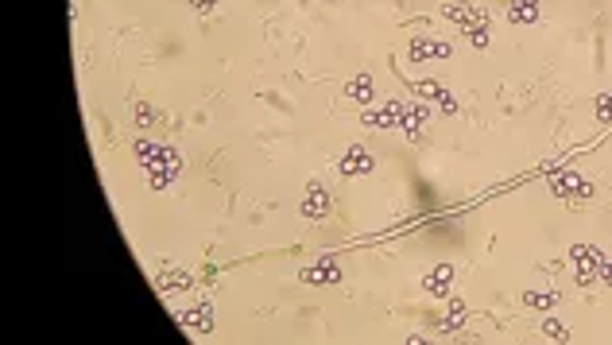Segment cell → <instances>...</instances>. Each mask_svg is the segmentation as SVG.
<instances>
[{"label": "cell", "instance_id": "cell-1", "mask_svg": "<svg viewBox=\"0 0 612 345\" xmlns=\"http://www.w3.org/2000/svg\"><path fill=\"white\" fill-rule=\"evenodd\" d=\"M136 159H140V167L152 175V186H167L171 179L178 175V167H183V159H178L175 147L147 144V140H140V144H136Z\"/></svg>", "mask_w": 612, "mask_h": 345}, {"label": "cell", "instance_id": "cell-2", "mask_svg": "<svg viewBox=\"0 0 612 345\" xmlns=\"http://www.w3.org/2000/svg\"><path fill=\"white\" fill-rule=\"evenodd\" d=\"M570 260L577 264V283H597L601 279V268H605V256H601L593 244H574L570 249Z\"/></svg>", "mask_w": 612, "mask_h": 345}, {"label": "cell", "instance_id": "cell-3", "mask_svg": "<svg viewBox=\"0 0 612 345\" xmlns=\"http://www.w3.org/2000/svg\"><path fill=\"white\" fill-rule=\"evenodd\" d=\"M442 12L450 16V20H458L461 28H469V31H473V28H489V12H484V8H469V4H446Z\"/></svg>", "mask_w": 612, "mask_h": 345}, {"label": "cell", "instance_id": "cell-4", "mask_svg": "<svg viewBox=\"0 0 612 345\" xmlns=\"http://www.w3.org/2000/svg\"><path fill=\"white\" fill-rule=\"evenodd\" d=\"M550 191L558 194V198H589V183H585L582 175H554Z\"/></svg>", "mask_w": 612, "mask_h": 345}, {"label": "cell", "instance_id": "cell-5", "mask_svg": "<svg viewBox=\"0 0 612 345\" xmlns=\"http://www.w3.org/2000/svg\"><path fill=\"white\" fill-rule=\"evenodd\" d=\"M426 117H430V113L423 109V105H403L400 128H403V132H407L411 140H419V136H423V125H426Z\"/></svg>", "mask_w": 612, "mask_h": 345}, {"label": "cell", "instance_id": "cell-6", "mask_svg": "<svg viewBox=\"0 0 612 345\" xmlns=\"http://www.w3.org/2000/svg\"><path fill=\"white\" fill-rule=\"evenodd\" d=\"M446 55H450V43H438V39H423V35H419L415 43H411V59H415V62L446 59Z\"/></svg>", "mask_w": 612, "mask_h": 345}, {"label": "cell", "instance_id": "cell-7", "mask_svg": "<svg viewBox=\"0 0 612 345\" xmlns=\"http://www.w3.org/2000/svg\"><path fill=\"white\" fill-rule=\"evenodd\" d=\"M302 213H306V217H326V213H329V194H326V186L314 183L310 191H306Z\"/></svg>", "mask_w": 612, "mask_h": 345}, {"label": "cell", "instance_id": "cell-8", "mask_svg": "<svg viewBox=\"0 0 612 345\" xmlns=\"http://www.w3.org/2000/svg\"><path fill=\"white\" fill-rule=\"evenodd\" d=\"M183 330H194V334H210L213 330V310L205 307H194V310H186L183 315Z\"/></svg>", "mask_w": 612, "mask_h": 345}, {"label": "cell", "instance_id": "cell-9", "mask_svg": "<svg viewBox=\"0 0 612 345\" xmlns=\"http://www.w3.org/2000/svg\"><path fill=\"white\" fill-rule=\"evenodd\" d=\"M365 171H372V155L365 147H349L341 159V175H365Z\"/></svg>", "mask_w": 612, "mask_h": 345}, {"label": "cell", "instance_id": "cell-10", "mask_svg": "<svg viewBox=\"0 0 612 345\" xmlns=\"http://www.w3.org/2000/svg\"><path fill=\"white\" fill-rule=\"evenodd\" d=\"M306 283H334V279H341V272H337V264L334 260H322V264H314V268H306L302 272Z\"/></svg>", "mask_w": 612, "mask_h": 345}, {"label": "cell", "instance_id": "cell-11", "mask_svg": "<svg viewBox=\"0 0 612 345\" xmlns=\"http://www.w3.org/2000/svg\"><path fill=\"white\" fill-rule=\"evenodd\" d=\"M508 16H511V23H535L539 20V0H511Z\"/></svg>", "mask_w": 612, "mask_h": 345}, {"label": "cell", "instance_id": "cell-12", "mask_svg": "<svg viewBox=\"0 0 612 345\" xmlns=\"http://www.w3.org/2000/svg\"><path fill=\"white\" fill-rule=\"evenodd\" d=\"M450 283H453V268L450 264H438L434 272H430V279H426L430 295H450Z\"/></svg>", "mask_w": 612, "mask_h": 345}, {"label": "cell", "instance_id": "cell-13", "mask_svg": "<svg viewBox=\"0 0 612 345\" xmlns=\"http://www.w3.org/2000/svg\"><path fill=\"white\" fill-rule=\"evenodd\" d=\"M345 94H349L353 101H368V97H372V78H368V74H361V78H353L349 86H345Z\"/></svg>", "mask_w": 612, "mask_h": 345}, {"label": "cell", "instance_id": "cell-14", "mask_svg": "<svg viewBox=\"0 0 612 345\" xmlns=\"http://www.w3.org/2000/svg\"><path fill=\"white\" fill-rule=\"evenodd\" d=\"M558 302V291H527L523 307H554Z\"/></svg>", "mask_w": 612, "mask_h": 345}, {"label": "cell", "instance_id": "cell-15", "mask_svg": "<svg viewBox=\"0 0 612 345\" xmlns=\"http://www.w3.org/2000/svg\"><path fill=\"white\" fill-rule=\"evenodd\" d=\"M465 322V302H450V315H446V330H458V326Z\"/></svg>", "mask_w": 612, "mask_h": 345}, {"label": "cell", "instance_id": "cell-16", "mask_svg": "<svg viewBox=\"0 0 612 345\" xmlns=\"http://www.w3.org/2000/svg\"><path fill=\"white\" fill-rule=\"evenodd\" d=\"M411 89H415V94H423V97H434V101H438V97L446 94V89L438 86V81H415V86H411Z\"/></svg>", "mask_w": 612, "mask_h": 345}, {"label": "cell", "instance_id": "cell-17", "mask_svg": "<svg viewBox=\"0 0 612 345\" xmlns=\"http://www.w3.org/2000/svg\"><path fill=\"white\" fill-rule=\"evenodd\" d=\"M543 334H547V338L566 341V326H562V322H554V318H547V322H543Z\"/></svg>", "mask_w": 612, "mask_h": 345}, {"label": "cell", "instance_id": "cell-18", "mask_svg": "<svg viewBox=\"0 0 612 345\" xmlns=\"http://www.w3.org/2000/svg\"><path fill=\"white\" fill-rule=\"evenodd\" d=\"M597 117L601 120H612V94H601L597 97Z\"/></svg>", "mask_w": 612, "mask_h": 345}, {"label": "cell", "instance_id": "cell-19", "mask_svg": "<svg viewBox=\"0 0 612 345\" xmlns=\"http://www.w3.org/2000/svg\"><path fill=\"white\" fill-rule=\"evenodd\" d=\"M469 39H473V47H489V28H473Z\"/></svg>", "mask_w": 612, "mask_h": 345}, {"label": "cell", "instance_id": "cell-20", "mask_svg": "<svg viewBox=\"0 0 612 345\" xmlns=\"http://www.w3.org/2000/svg\"><path fill=\"white\" fill-rule=\"evenodd\" d=\"M171 287H190V276H167L163 279V291H171Z\"/></svg>", "mask_w": 612, "mask_h": 345}, {"label": "cell", "instance_id": "cell-21", "mask_svg": "<svg viewBox=\"0 0 612 345\" xmlns=\"http://www.w3.org/2000/svg\"><path fill=\"white\" fill-rule=\"evenodd\" d=\"M136 120H140V125H152V120H155V113L147 109V105H136Z\"/></svg>", "mask_w": 612, "mask_h": 345}, {"label": "cell", "instance_id": "cell-22", "mask_svg": "<svg viewBox=\"0 0 612 345\" xmlns=\"http://www.w3.org/2000/svg\"><path fill=\"white\" fill-rule=\"evenodd\" d=\"M190 4H194V8H198V12H210V8H213V4H217V0H190Z\"/></svg>", "mask_w": 612, "mask_h": 345}, {"label": "cell", "instance_id": "cell-23", "mask_svg": "<svg viewBox=\"0 0 612 345\" xmlns=\"http://www.w3.org/2000/svg\"><path fill=\"white\" fill-rule=\"evenodd\" d=\"M601 279H605V283H612V260H605V268H601Z\"/></svg>", "mask_w": 612, "mask_h": 345}]
</instances>
